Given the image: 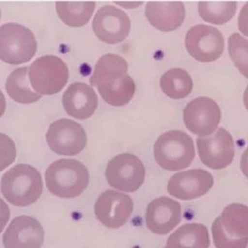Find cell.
I'll return each mask as SVG.
<instances>
[{
    "mask_svg": "<svg viewBox=\"0 0 248 248\" xmlns=\"http://www.w3.org/2000/svg\"><path fill=\"white\" fill-rule=\"evenodd\" d=\"M244 104H245V107L248 110V86L247 89H246V91L244 93Z\"/></svg>",
    "mask_w": 248,
    "mask_h": 248,
    "instance_id": "30",
    "label": "cell"
},
{
    "mask_svg": "<svg viewBox=\"0 0 248 248\" xmlns=\"http://www.w3.org/2000/svg\"><path fill=\"white\" fill-rule=\"evenodd\" d=\"M97 88L103 100L113 106H123L130 103L135 93V81L128 74Z\"/></svg>",
    "mask_w": 248,
    "mask_h": 248,
    "instance_id": "23",
    "label": "cell"
},
{
    "mask_svg": "<svg viewBox=\"0 0 248 248\" xmlns=\"http://www.w3.org/2000/svg\"><path fill=\"white\" fill-rule=\"evenodd\" d=\"M209 246L207 228L200 223H187L168 237L166 248H208Z\"/></svg>",
    "mask_w": 248,
    "mask_h": 248,
    "instance_id": "19",
    "label": "cell"
},
{
    "mask_svg": "<svg viewBox=\"0 0 248 248\" xmlns=\"http://www.w3.org/2000/svg\"><path fill=\"white\" fill-rule=\"evenodd\" d=\"M69 79V69L62 60L54 55L39 57L30 67L29 80L39 94L59 93Z\"/></svg>",
    "mask_w": 248,
    "mask_h": 248,
    "instance_id": "5",
    "label": "cell"
},
{
    "mask_svg": "<svg viewBox=\"0 0 248 248\" xmlns=\"http://www.w3.org/2000/svg\"><path fill=\"white\" fill-rule=\"evenodd\" d=\"M230 57L237 70L248 79V39L234 33L228 39Z\"/></svg>",
    "mask_w": 248,
    "mask_h": 248,
    "instance_id": "26",
    "label": "cell"
},
{
    "mask_svg": "<svg viewBox=\"0 0 248 248\" xmlns=\"http://www.w3.org/2000/svg\"><path fill=\"white\" fill-rule=\"evenodd\" d=\"M66 112L77 119L90 118L98 106V97L92 87L76 82L67 88L62 96Z\"/></svg>",
    "mask_w": 248,
    "mask_h": 248,
    "instance_id": "16",
    "label": "cell"
},
{
    "mask_svg": "<svg viewBox=\"0 0 248 248\" xmlns=\"http://www.w3.org/2000/svg\"><path fill=\"white\" fill-rule=\"evenodd\" d=\"M145 16L153 27L161 31H173L181 27L185 18L182 2H149Z\"/></svg>",
    "mask_w": 248,
    "mask_h": 248,
    "instance_id": "17",
    "label": "cell"
},
{
    "mask_svg": "<svg viewBox=\"0 0 248 248\" xmlns=\"http://www.w3.org/2000/svg\"><path fill=\"white\" fill-rule=\"evenodd\" d=\"M43 190L40 173L27 164H19L8 170L1 180V191L16 206H28L39 199Z\"/></svg>",
    "mask_w": 248,
    "mask_h": 248,
    "instance_id": "2",
    "label": "cell"
},
{
    "mask_svg": "<svg viewBox=\"0 0 248 248\" xmlns=\"http://www.w3.org/2000/svg\"><path fill=\"white\" fill-rule=\"evenodd\" d=\"M221 232L235 241L248 239V206L232 204L225 207L221 216L216 218Z\"/></svg>",
    "mask_w": 248,
    "mask_h": 248,
    "instance_id": "18",
    "label": "cell"
},
{
    "mask_svg": "<svg viewBox=\"0 0 248 248\" xmlns=\"http://www.w3.org/2000/svg\"><path fill=\"white\" fill-rule=\"evenodd\" d=\"M0 57L8 64L20 65L31 60L38 43L31 30L18 23H6L0 29Z\"/></svg>",
    "mask_w": 248,
    "mask_h": 248,
    "instance_id": "4",
    "label": "cell"
},
{
    "mask_svg": "<svg viewBox=\"0 0 248 248\" xmlns=\"http://www.w3.org/2000/svg\"><path fill=\"white\" fill-rule=\"evenodd\" d=\"M28 67L12 71L6 82V92L17 103H33L42 97L38 93L34 92L29 86Z\"/></svg>",
    "mask_w": 248,
    "mask_h": 248,
    "instance_id": "22",
    "label": "cell"
},
{
    "mask_svg": "<svg viewBox=\"0 0 248 248\" xmlns=\"http://www.w3.org/2000/svg\"><path fill=\"white\" fill-rule=\"evenodd\" d=\"M146 225L151 232L166 235L172 232L182 220V207L176 200L160 197L152 200L145 215Z\"/></svg>",
    "mask_w": 248,
    "mask_h": 248,
    "instance_id": "15",
    "label": "cell"
},
{
    "mask_svg": "<svg viewBox=\"0 0 248 248\" xmlns=\"http://www.w3.org/2000/svg\"><path fill=\"white\" fill-rule=\"evenodd\" d=\"M238 29L246 37H248V2L243 6L238 16Z\"/></svg>",
    "mask_w": 248,
    "mask_h": 248,
    "instance_id": "28",
    "label": "cell"
},
{
    "mask_svg": "<svg viewBox=\"0 0 248 248\" xmlns=\"http://www.w3.org/2000/svg\"><path fill=\"white\" fill-rule=\"evenodd\" d=\"M185 46L195 60L211 62L221 57L224 51V38L218 29L198 24L186 34Z\"/></svg>",
    "mask_w": 248,
    "mask_h": 248,
    "instance_id": "8",
    "label": "cell"
},
{
    "mask_svg": "<svg viewBox=\"0 0 248 248\" xmlns=\"http://www.w3.org/2000/svg\"><path fill=\"white\" fill-rule=\"evenodd\" d=\"M197 147L200 160L206 167L220 170L229 167L235 156V144L231 134L222 127L208 137H199Z\"/></svg>",
    "mask_w": 248,
    "mask_h": 248,
    "instance_id": "9",
    "label": "cell"
},
{
    "mask_svg": "<svg viewBox=\"0 0 248 248\" xmlns=\"http://www.w3.org/2000/svg\"><path fill=\"white\" fill-rule=\"evenodd\" d=\"M127 70L128 64L123 57L117 54H105L98 60L90 78V84L99 87L111 83L126 75Z\"/></svg>",
    "mask_w": 248,
    "mask_h": 248,
    "instance_id": "20",
    "label": "cell"
},
{
    "mask_svg": "<svg viewBox=\"0 0 248 248\" xmlns=\"http://www.w3.org/2000/svg\"><path fill=\"white\" fill-rule=\"evenodd\" d=\"M201 18L212 24L222 25L231 21L237 12V2H200Z\"/></svg>",
    "mask_w": 248,
    "mask_h": 248,
    "instance_id": "25",
    "label": "cell"
},
{
    "mask_svg": "<svg viewBox=\"0 0 248 248\" xmlns=\"http://www.w3.org/2000/svg\"><path fill=\"white\" fill-rule=\"evenodd\" d=\"M49 191L60 198L73 199L80 196L89 184L87 167L76 159H60L49 166L45 173Z\"/></svg>",
    "mask_w": 248,
    "mask_h": 248,
    "instance_id": "1",
    "label": "cell"
},
{
    "mask_svg": "<svg viewBox=\"0 0 248 248\" xmlns=\"http://www.w3.org/2000/svg\"><path fill=\"white\" fill-rule=\"evenodd\" d=\"M1 144H2V163H1V170L5 169V168L11 164L12 162L15 160L16 154H12L9 153L8 149H10L13 141H12L6 135H1Z\"/></svg>",
    "mask_w": 248,
    "mask_h": 248,
    "instance_id": "27",
    "label": "cell"
},
{
    "mask_svg": "<svg viewBox=\"0 0 248 248\" xmlns=\"http://www.w3.org/2000/svg\"><path fill=\"white\" fill-rule=\"evenodd\" d=\"M221 119V108L211 98H196L184 108V124L192 134L200 137L214 134Z\"/></svg>",
    "mask_w": 248,
    "mask_h": 248,
    "instance_id": "10",
    "label": "cell"
},
{
    "mask_svg": "<svg viewBox=\"0 0 248 248\" xmlns=\"http://www.w3.org/2000/svg\"><path fill=\"white\" fill-rule=\"evenodd\" d=\"M49 147L58 155L74 156L87 145V133L71 119H62L52 123L46 135Z\"/></svg>",
    "mask_w": 248,
    "mask_h": 248,
    "instance_id": "7",
    "label": "cell"
},
{
    "mask_svg": "<svg viewBox=\"0 0 248 248\" xmlns=\"http://www.w3.org/2000/svg\"><path fill=\"white\" fill-rule=\"evenodd\" d=\"M163 92L172 99L187 97L193 89V81L189 73L183 69H171L160 78Z\"/></svg>",
    "mask_w": 248,
    "mask_h": 248,
    "instance_id": "24",
    "label": "cell"
},
{
    "mask_svg": "<svg viewBox=\"0 0 248 248\" xmlns=\"http://www.w3.org/2000/svg\"><path fill=\"white\" fill-rule=\"evenodd\" d=\"M153 153L159 167L168 171L188 168L195 158L194 142L183 131H168L156 140Z\"/></svg>",
    "mask_w": 248,
    "mask_h": 248,
    "instance_id": "3",
    "label": "cell"
},
{
    "mask_svg": "<svg viewBox=\"0 0 248 248\" xmlns=\"http://www.w3.org/2000/svg\"><path fill=\"white\" fill-rule=\"evenodd\" d=\"M96 37L107 44L122 42L129 35L131 21L125 12L113 6L101 7L93 20Z\"/></svg>",
    "mask_w": 248,
    "mask_h": 248,
    "instance_id": "12",
    "label": "cell"
},
{
    "mask_svg": "<svg viewBox=\"0 0 248 248\" xmlns=\"http://www.w3.org/2000/svg\"><path fill=\"white\" fill-rule=\"evenodd\" d=\"M145 167L137 156L122 153L108 162L105 171L108 184L124 192H135L145 181Z\"/></svg>",
    "mask_w": 248,
    "mask_h": 248,
    "instance_id": "6",
    "label": "cell"
},
{
    "mask_svg": "<svg viewBox=\"0 0 248 248\" xmlns=\"http://www.w3.org/2000/svg\"><path fill=\"white\" fill-rule=\"evenodd\" d=\"M95 6V2H56L55 4L60 19L71 27L86 25Z\"/></svg>",
    "mask_w": 248,
    "mask_h": 248,
    "instance_id": "21",
    "label": "cell"
},
{
    "mask_svg": "<svg viewBox=\"0 0 248 248\" xmlns=\"http://www.w3.org/2000/svg\"><path fill=\"white\" fill-rule=\"evenodd\" d=\"M134 202L128 195L108 189L99 196L94 213L98 221L109 229H118L129 220Z\"/></svg>",
    "mask_w": 248,
    "mask_h": 248,
    "instance_id": "11",
    "label": "cell"
},
{
    "mask_svg": "<svg viewBox=\"0 0 248 248\" xmlns=\"http://www.w3.org/2000/svg\"><path fill=\"white\" fill-rule=\"evenodd\" d=\"M240 167L244 175L248 179V147L246 149V151L243 152Z\"/></svg>",
    "mask_w": 248,
    "mask_h": 248,
    "instance_id": "29",
    "label": "cell"
},
{
    "mask_svg": "<svg viewBox=\"0 0 248 248\" xmlns=\"http://www.w3.org/2000/svg\"><path fill=\"white\" fill-rule=\"evenodd\" d=\"M214 185V177L203 169L175 173L168 181V192L182 200H195L206 194Z\"/></svg>",
    "mask_w": 248,
    "mask_h": 248,
    "instance_id": "13",
    "label": "cell"
},
{
    "mask_svg": "<svg viewBox=\"0 0 248 248\" xmlns=\"http://www.w3.org/2000/svg\"><path fill=\"white\" fill-rule=\"evenodd\" d=\"M43 227L31 216H21L10 222L3 236L5 248H40L44 242Z\"/></svg>",
    "mask_w": 248,
    "mask_h": 248,
    "instance_id": "14",
    "label": "cell"
}]
</instances>
